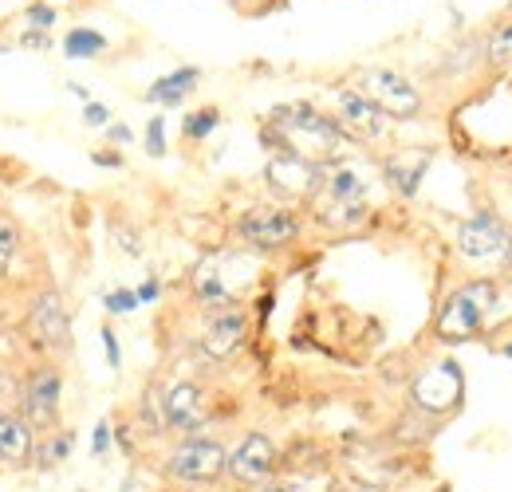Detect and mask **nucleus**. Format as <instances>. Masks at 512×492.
<instances>
[{
	"label": "nucleus",
	"instance_id": "obj_20",
	"mask_svg": "<svg viewBox=\"0 0 512 492\" xmlns=\"http://www.w3.org/2000/svg\"><path fill=\"white\" fill-rule=\"evenodd\" d=\"M64 48L71 60H91V56H99V52L107 48V40H103L99 32H91V28H71L64 40Z\"/></svg>",
	"mask_w": 512,
	"mask_h": 492
},
{
	"label": "nucleus",
	"instance_id": "obj_8",
	"mask_svg": "<svg viewBox=\"0 0 512 492\" xmlns=\"http://www.w3.org/2000/svg\"><path fill=\"white\" fill-rule=\"evenodd\" d=\"M28 335L44 347V351H67L71 343V323H67V308L56 292H40L28 311Z\"/></svg>",
	"mask_w": 512,
	"mask_h": 492
},
{
	"label": "nucleus",
	"instance_id": "obj_37",
	"mask_svg": "<svg viewBox=\"0 0 512 492\" xmlns=\"http://www.w3.org/2000/svg\"><path fill=\"white\" fill-rule=\"evenodd\" d=\"M509 355H512V347H509Z\"/></svg>",
	"mask_w": 512,
	"mask_h": 492
},
{
	"label": "nucleus",
	"instance_id": "obj_19",
	"mask_svg": "<svg viewBox=\"0 0 512 492\" xmlns=\"http://www.w3.org/2000/svg\"><path fill=\"white\" fill-rule=\"evenodd\" d=\"M71 449H75V433L52 430V433H44V441H40V449H36L32 457H36L40 469H52V465H60V461L71 457Z\"/></svg>",
	"mask_w": 512,
	"mask_h": 492
},
{
	"label": "nucleus",
	"instance_id": "obj_7",
	"mask_svg": "<svg viewBox=\"0 0 512 492\" xmlns=\"http://www.w3.org/2000/svg\"><path fill=\"white\" fill-rule=\"evenodd\" d=\"M276 473V445L264 433H249L233 453H229V477L245 489L264 485Z\"/></svg>",
	"mask_w": 512,
	"mask_h": 492
},
{
	"label": "nucleus",
	"instance_id": "obj_27",
	"mask_svg": "<svg viewBox=\"0 0 512 492\" xmlns=\"http://www.w3.org/2000/svg\"><path fill=\"white\" fill-rule=\"evenodd\" d=\"M99 335H103V351H107V363H111V370H119V363H123V351H119V339H115V331H111V327H103Z\"/></svg>",
	"mask_w": 512,
	"mask_h": 492
},
{
	"label": "nucleus",
	"instance_id": "obj_31",
	"mask_svg": "<svg viewBox=\"0 0 512 492\" xmlns=\"http://www.w3.org/2000/svg\"><path fill=\"white\" fill-rule=\"evenodd\" d=\"M107 138H111V142H119V146H127L130 130H127V126H107Z\"/></svg>",
	"mask_w": 512,
	"mask_h": 492
},
{
	"label": "nucleus",
	"instance_id": "obj_16",
	"mask_svg": "<svg viewBox=\"0 0 512 492\" xmlns=\"http://www.w3.org/2000/svg\"><path fill=\"white\" fill-rule=\"evenodd\" d=\"M426 166H430V154H394V158H386V178L390 185L398 189V193H414L418 182H422V174H426Z\"/></svg>",
	"mask_w": 512,
	"mask_h": 492
},
{
	"label": "nucleus",
	"instance_id": "obj_32",
	"mask_svg": "<svg viewBox=\"0 0 512 492\" xmlns=\"http://www.w3.org/2000/svg\"><path fill=\"white\" fill-rule=\"evenodd\" d=\"M24 44H28V48H44V52L52 48V40H48V36H40V32H28V36H24Z\"/></svg>",
	"mask_w": 512,
	"mask_h": 492
},
{
	"label": "nucleus",
	"instance_id": "obj_30",
	"mask_svg": "<svg viewBox=\"0 0 512 492\" xmlns=\"http://www.w3.org/2000/svg\"><path fill=\"white\" fill-rule=\"evenodd\" d=\"M134 296H138V304H154V300H158V280H146Z\"/></svg>",
	"mask_w": 512,
	"mask_h": 492
},
{
	"label": "nucleus",
	"instance_id": "obj_12",
	"mask_svg": "<svg viewBox=\"0 0 512 492\" xmlns=\"http://www.w3.org/2000/svg\"><path fill=\"white\" fill-rule=\"evenodd\" d=\"M457 398H461V370L453 367V363H442V367L426 370L418 382H414V402L418 406H426V410H449V406H457Z\"/></svg>",
	"mask_w": 512,
	"mask_h": 492
},
{
	"label": "nucleus",
	"instance_id": "obj_21",
	"mask_svg": "<svg viewBox=\"0 0 512 492\" xmlns=\"http://www.w3.org/2000/svg\"><path fill=\"white\" fill-rule=\"evenodd\" d=\"M217 123H221V115H217V107H201V111H193V115H186V138H205V134H213L217 130Z\"/></svg>",
	"mask_w": 512,
	"mask_h": 492
},
{
	"label": "nucleus",
	"instance_id": "obj_9",
	"mask_svg": "<svg viewBox=\"0 0 512 492\" xmlns=\"http://www.w3.org/2000/svg\"><path fill=\"white\" fill-rule=\"evenodd\" d=\"M162 414H166V426L178 433H197L205 430V394L193 386V382H178L166 390L162 398Z\"/></svg>",
	"mask_w": 512,
	"mask_h": 492
},
{
	"label": "nucleus",
	"instance_id": "obj_23",
	"mask_svg": "<svg viewBox=\"0 0 512 492\" xmlns=\"http://www.w3.org/2000/svg\"><path fill=\"white\" fill-rule=\"evenodd\" d=\"M489 60L512 63V24H501V28L489 36Z\"/></svg>",
	"mask_w": 512,
	"mask_h": 492
},
{
	"label": "nucleus",
	"instance_id": "obj_1",
	"mask_svg": "<svg viewBox=\"0 0 512 492\" xmlns=\"http://www.w3.org/2000/svg\"><path fill=\"white\" fill-rule=\"evenodd\" d=\"M268 134L280 142V154H296V158L316 162V166L343 146V126L335 123V119H327V115H320L308 103L276 107L272 119H268Z\"/></svg>",
	"mask_w": 512,
	"mask_h": 492
},
{
	"label": "nucleus",
	"instance_id": "obj_2",
	"mask_svg": "<svg viewBox=\"0 0 512 492\" xmlns=\"http://www.w3.org/2000/svg\"><path fill=\"white\" fill-rule=\"evenodd\" d=\"M497 304V288L489 280H473L465 288H457L446 300V308L438 315V335L446 343H461V339H473L485 323L489 308Z\"/></svg>",
	"mask_w": 512,
	"mask_h": 492
},
{
	"label": "nucleus",
	"instance_id": "obj_18",
	"mask_svg": "<svg viewBox=\"0 0 512 492\" xmlns=\"http://www.w3.org/2000/svg\"><path fill=\"white\" fill-rule=\"evenodd\" d=\"M323 185H327V197H331V201H363V189H367V182H363L355 170H347V166L327 170V174H323Z\"/></svg>",
	"mask_w": 512,
	"mask_h": 492
},
{
	"label": "nucleus",
	"instance_id": "obj_29",
	"mask_svg": "<svg viewBox=\"0 0 512 492\" xmlns=\"http://www.w3.org/2000/svg\"><path fill=\"white\" fill-rule=\"evenodd\" d=\"M83 123H87V126H107V123H111V111H107L103 103H87V111H83Z\"/></svg>",
	"mask_w": 512,
	"mask_h": 492
},
{
	"label": "nucleus",
	"instance_id": "obj_28",
	"mask_svg": "<svg viewBox=\"0 0 512 492\" xmlns=\"http://www.w3.org/2000/svg\"><path fill=\"white\" fill-rule=\"evenodd\" d=\"M107 449H111V422H99V426H95V441H91V453L103 457Z\"/></svg>",
	"mask_w": 512,
	"mask_h": 492
},
{
	"label": "nucleus",
	"instance_id": "obj_36",
	"mask_svg": "<svg viewBox=\"0 0 512 492\" xmlns=\"http://www.w3.org/2000/svg\"><path fill=\"white\" fill-rule=\"evenodd\" d=\"M4 52H8V48H0V56H4Z\"/></svg>",
	"mask_w": 512,
	"mask_h": 492
},
{
	"label": "nucleus",
	"instance_id": "obj_3",
	"mask_svg": "<svg viewBox=\"0 0 512 492\" xmlns=\"http://www.w3.org/2000/svg\"><path fill=\"white\" fill-rule=\"evenodd\" d=\"M166 473L186 485H213L229 473V453L209 437H190L166 457Z\"/></svg>",
	"mask_w": 512,
	"mask_h": 492
},
{
	"label": "nucleus",
	"instance_id": "obj_6",
	"mask_svg": "<svg viewBox=\"0 0 512 492\" xmlns=\"http://www.w3.org/2000/svg\"><path fill=\"white\" fill-rule=\"evenodd\" d=\"M237 233H241L245 245H253V248H284L296 241L300 221H296L288 209H280V205H256V209H249V213L241 217Z\"/></svg>",
	"mask_w": 512,
	"mask_h": 492
},
{
	"label": "nucleus",
	"instance_id": "obj_35",
	"mask_svg": "<svg viewBox=\"0 0 512 492\" xmlns=\"http://www.w3.org/2000/svg\"><path fill=\"white\" fill-rule=\"evenodd\" d=\"M264 492H292V489H280V485H268Z\"/></svg>",
	"mask_w": 512,
	"mask_h": 492
},
{
	"label": "nucleus",
	"instance_id": "obj_5",
	"mask_svg": "<svg viewBox=\"0 0 512 492\" xmlns=\"http://www.w3.org/2000/svg\"><path fill=\"white\" fill-rule=\"evenodd\" d=\"M359 91L383 111L390 119H414L418 115V107H422V99H418V91L402 79V75H394V71H383V67H375V71H363V79H359Z\"/></svg>",
	"mask_w": 512,
	"mask_h": 492
},
{
	"label": "nucleus",
	"instance_id": "obj_17",
	"mask_svg": "<svg viewBox=\"0 0 512 492\" xmlns=\"http://www.w3.org/2000/svg\"><path fill=\"white\" fill-rule=\"evenodd\" d=\"M193 83H197V67H182V71L158 79V83L146 91V99H150V103H162V107H178L193 91Z\"/></svg>",
	"mask_w": 512,
	"mask_h": 492
},
{
	"label": "nucleus",
	"instance_id": "obj_25",
	"mask_svg": "<svg viewBox=\"0 0 512 492\" xmlns=\"http://www.w3.org/2000/svg\"><path fill=\"white\" fill-rule=\"evenodd\" d=\"M146 150H150L154 158H162V154H166V134H162V119H150V126H146Z\"/></svg>",
	"mask_w": 512,
	"mask_h": 492
},
{
	"label": "nucleus",
	"instance_id": "obj_22",
	"mask_svg": "<svg viewBox=\"0 0 512 492\" xmlns=\"http://www.w3.org/2000/svg\"><path fill=\"white\" fill-rule=\"evenodd\" d=\"M20 390L24 382H16L12 370H0V414H20Z\"/></svg>",
	"mask_w": 512,
	"mask_h": 492
},
{
	"label": "nucleus",
	"instance_id": "obj_33",
	"mask_svg": "<svg viewBox=\"0 0 512 492\" xmlns=\"http://www.w3.org/2000/svg\"><path fill=\"white\" fill-rule=\"evenodd\" d=\"M95 166H123L119 154H95Z\"/></svg>",
	"mask_w": 512,
	"mask_h": 492
},
{
	"label": "nucleus",
	"instance_id": "obj_24",
	"mask_svg": "<svg viewBox=\"0 0 512 492\" xmlns=\"http://www.w3.org/2000/svg\"><path fill=\"white\" fill-rule=\"evenodd\" d=\"M103 308L115 311V315H127V311L138 308V296H134V292H107V296H103Z\"/></svg>",
	"mask_w": 512,
	"mask_h": 492
},
{
	"label": "nucleus",
	"instance_id": "obj_26",
	"mask_svg": "<svg viewBox=\"0 0 512 492\" xmlns=\"http://www.w3.org/2000/svg\"><path fill=\"white\" fill-rule=\"evenodd\" d=\"M28 24L32 28H52L56 24V8L52 4H32L28 8Z\"/></svg>",
	"mask_w": 512,
	"mask_h": 492
},
{
	"label": "nucleus",
	"instance_id": "obj_15",
	"mask_svg": "<svg viewBox=\"0 0 512 492\" xmlns=\"http://www.w3.org/2000/svg\"><path fill=\"white\" fill-rule=\"evenodd\" d=\"M383 111L363 95V91H343L339 95V123L363 138H379L383 134Z\"/></svg>",
	"mask_w": 512,
	"mask_h": 492
},
{
	"label": "nucleus",
	"instance_id": "obj_4",
	"mask_svg": "<svg viewBox=\"0 0 512 492\" xmlns=\"http://www.w3.org/2000/svg\"><path fill=\"white\" fill-rule=\"evenodd\" d=\"M60 394H64V378L56 367H36L24 378V390H20V418L32 426V430L52 433L60 422Z\"/></svg>",
	"mask_w": 512,
	"mask_h": 492
},
{
	"label": "nucleus",
	"instance_id": "obj_13",
	"mask_svg": "<svg viewBox=\"0 0 512 492\" xmlns=\"http://www.w3.org/2000/svg\"><path fill=\"white\" fill-rule=\"evenodd\" d=\"M241 343H245V315L241 311L213 315V323L205 327V339H201V347H205L209 359H229Z\"/></svg>",
	"mask_w": 512,
	"mask_h": 492
},
{
	"label": "nucleus",
	"instance_id": "obj_14",
	"mask_svg": "<svg viewBox=\"0 0 512 492\" xmlns=\"http://www.w3.org/2000/svg\"><path fill=\"white\" fill-rule=\"evenodd\" d=\"M36 453V437L32 426L20 414H0V461L12 469H24Z\"/></svg>",
	"mask_w": 512,
	"mask_h": 492
},
{
	"label": "nucleus",
	"instance_id": "obj_34",
	"mask_svg": "<svg viewBox=\"0 0 512 492\" xmlns=\"http://www.w3.org/2000/svg\"><path fill=\"white\" fill-rule=\"evenodd\" d=\"M8 264H12V248H4V245H0V280L8 276Z\"/></svg>",
	"mask_w": 512,
	"mask_h": 492
},
{
	"label": "nucleus",
	"instance_id": "obj_11",
	"mask_svg": "<svg viewBox=\"0 0 512 492\" xmlns=\"http://www.w3.org/2000/svg\"><path fill=\"white\" fill-rule=\"evenodd\" d=\"M509 245V229L489 213H481V217H473L457 229V248L465 256H501V252H509Z\"/></svg>",
	"mask_w": 512,
	"mask_h": 492
},
{
	"label": "nucleus",
	"instance_id": "obj_10",
	"mask_svg": "<svg viewBox=\"0 0 512 492\" xmlns=\"http://www.w3.org/2000/svg\"><path fill=\"white\" fill-rule=\"evenodd\" d=\"M268 182L284 197H308V193H316V185H323V178L316 162H304L296 154H276L268 162Z\"/></svg>",
	"mask_w": 512,
	"mask_h": 492
}]
</instances>
